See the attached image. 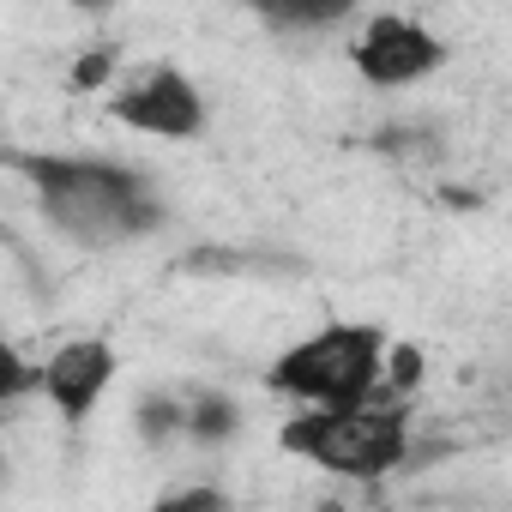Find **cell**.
<instances>
[{
	"mask_svg": "<svg viewBox=\"0 0 512 512\" xmlns=\"http://www.w3.org/2000/svg\"><path fill=\"white\" fill-rule=\"evenodd\" d=\"M115 49H85L79 61H73V91H103L109 79H115Z\"/></svg>",
	"mask_w": 512,
	"mask_h": 512,
	"instance_id": "obj_12",
	"label": "cell"
},
{
	"mask_svg": "<svg viewBox=\"0 0 512 512\" xmlns=\"http://www.w3.org/2000/svg\"><path fill=\"white\" fill-rule=\"evenodd\" d=\"M109 115H115L127 133L175 139V145L199 139V133H205V121H211L205 91H199L181 67H169V61H157V67H145L139 79H127V85L109 97Z\"/></svg>",
	"mask_w": 512,
	"mask_h": 512,
	"instance_id": "obj_5",
	"label": "cell"
},
{
	"mask_svg": "<svg viewBox=\"0 0 512 512\" xmlns=\"http://www.w3.org/2000/svg\"><path fill=\"white\" fill-rule=\"evenodd\" d=\"M13 169L31 181L37 211L55 235L73 247H127L151 229H163V193L151 175L115 157H49V151H13Z\"/></svg>",
	"mask_w": 512,
	"mask_h": 512,
	"instance_id": "obj_1",
	"label": "cell"
},
{
	"mask_svg": "<svg viewBox=\"0 0 512 512\" xmlns=\"http://www.w3.org/2000/svg\"><path fill=\"white\" fill-rule=\"evenodd\" d=\"M37 368H43V398H49V410H55L67 428H85V422L97 416V404L109 398V386H115V374H121V356H115L109 338H67V344H55Z\"/></svg>",
	"mask_w": 512,
	"mask_h": 512,
	"instance_id": "obj_6",
	"label": "cell"
},
{
	"mask_svg": "<svg viewBox=\"0 0 512 512\" xmlns=\"http://www.w3.org/2000/svg\"><path fill=\"white\" fill-rule=\"evenodd\" d=\"M278 446L326 476L380 482L410 458V404L374 398L362 410H296L278 428Z\"/></svg>",
	"mask_w": 512,
	"mask_h": 512,
	"instance_id": "obj_3",
	"label": "cell"
},
{
	"mask_svg": "<svg viewBox=\"0 0 512 512\" xmlns=\"http://www.w3.org/2000/svg\"><path fill=\"white\" fill-rule=\"evenodd\" d=\"M272 25H284V31H320V25H344V0H320V7H260Z\"/></svg>",
	"mask_w": 512,
	"mask_h": 512,
	"instance_id": "obj_11",
	"label": "cell"
},
{
	"mask_svg": "<svg viewBox=\"0 0 512 512\" xmlns=\"http://www.w3.org/2000/svg\"><path fill=\"white\" fill-rule=\"evenodd\" d=\"M350 67L374 91H404L446 67V43L410 13H374L350 43Z\"/></svg>",
	"mask_w": 512,
	"mask_h": 512,
	"instance_id": "obj_4",
	"label": "cell"
},
{
	"mask_svg": "<svg viewBox=\"0 0 512 512\" xmlns=\"http://www.w3.org/2000/svg\"><path fill=\"white\" fill-rule=\"evenodd\" d=\"M235 434H241V404L229 392H217V386L187 392V440L193 446H223Z\"/></svg>",
	"mask_w": 512,
	"mask_h": 512,
	"instance_id": "obj_7",
	"label": "cell"
},
{
	"mask_svg": "<svg viewBox=\"0 0 512 512\" xmlns=\"http://www.w3.org/2000/svg\"><path fill=\"white\" fill-rule=\"evenodd\" d=\"M416 386H422V350H416V344H392V350H386V380H380V398L404 404Z\"/></svg>",
	"mask_w": 512,
	"mask_h": 512,
	"instance_id": "obj_9",
	"label": "cell"
},
{
	"mask_svg": "<svg viewBox=\"0 0 512 512\" xmlns=\"http://www.w3.org/2000/svg\"><path fill=\"white\" fill-rule=\"evenodd\" d=\"M392 338L374 320H332L308 338H296L272 368L266 392L302 404V410H362L380 398Z\"/></svg>",
	"mask_w": 512,
	"mask_h": 512,
	"instance_id": "obj_2",
	"label": "cell"
},
{
	"mask_svg": "<svg viewBox=\"0 0 512 512\" xmlns=\"http://www.w3.org/2000/svg\"><path fill=\"white\" fill-rule=\"evenodd\" d=\"M133 422H139V434H145L151 446L187 434V392H151V398H139Z\"/></svg>",
	"mask_w": 512,
	"mask_h": 512,
	"instance_id": "obj_8",
	"label": "cell"
},
{
	"mask_svg": "<svg viewBox=\"0 0 512 512\" xmlns=\"http://www.w3.org/2000/svg\"><path fill=\"white\" fill-rule=\"evenodd\" d=\"M145 512H235V500L217 482H187V488H169L163 500H151Z\"/></svg>",
	"mask_w": 512,
	"mask_h": 512,
	"instance_id": "obj_10",
	"label": "cell"
}]
</instances>
